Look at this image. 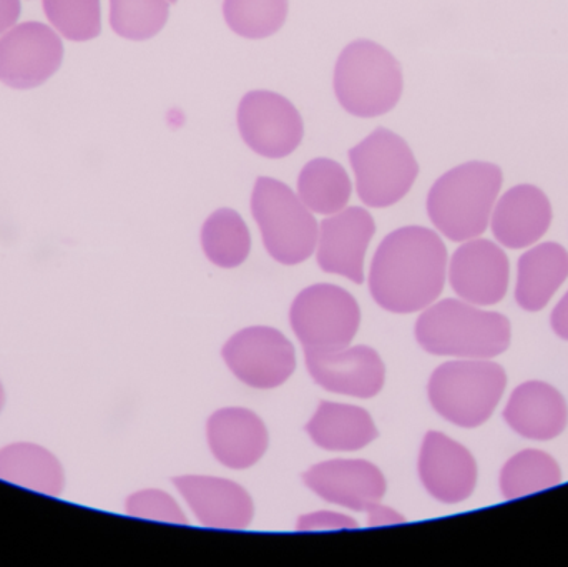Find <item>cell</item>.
Here are the masks:
<instances>
[{
  "label": "cell",
  "mask_w": 568,
  "mask_h": 567,
  "mask_svg": "<svg viewBox=\"0 0 568 567\" xmlns=\"http://www.w3.org/2000/svg\"><path fill=\"white\" fill-rule=\"evenodd\" d=\"M446 276L447 249L440 236L424 226H404L374 253L371 295L387 312H420L439 298Z\"/></svg>",
  "instance_id": "6da1fadb"
},
{
  "label": "cell",
  "mask_w": 568,
  "mask_h": 567,
  "mask_svg": "<svg viewBox=\"0 0 568 567\" xmlns=\"http://www.w3.org/2000/svg\"><path fill=\"white\" fill-rule=\"evenodd\" d=\"M503 182L496 163L467 162L449 170L427 195L430 222L453 242L477 239L489 226Z\"/></svg>",
  "instance_id": "7a4b0ae2"
},
{
  "label": "cell",
  "mask_w": 568,
  "mask_h": 567,
  "mask_svg": "<svg viewBox=\"0 0 568 567\" xmlns=\"http://www.w3.org/2000/svg\"><path fill=\"white\" fill-rule=\"evenodd\" d=\"M416 338L430 355L489 360L509 348L513 328L500 313L447 298L427 306L417 320Z\"/></svg>",
  "instance_id": "3957f363"
},
{
  "label": "cell",
  "mask_w": 568,
  "mask_h": 567,
  "mask_svg": "<svg viewBox=\"0 0 568 567\" xmlns=\"http://www.w3.org/2000/svg\"><path fill=\"white\" fill-rule=\"evenodd\" d=\"M403 89L400 63L379 43L361 39L341 52L334 69V93L351 115L374 119L390 112Z\"/></svg>",
  "instance_id": "277c9868"
},
{
  "label": "cell",
  "mask_w": 568,
  "mask_h": 567,
  "mask_svg": "<svg viewBox=\"0 0 568 567\" xmlns=\"http://www.w3.org/2000/svg\"><path fill=\"white\" fill-rule=\"evenodd\" d=\"M506 369L489 360L444 363L429 379L433 408L453 425L477 428L496 412L506 392Z\"/></svg>",
  "instance_id": "5b68a950"
},
{
  "label": "cell",
  "mask_w": 568,
  "mask_h": 567,
  "mask_svg": "<svg viewBox=\"0 0 568 567\" xmlns=\"http://www.w3.org/2000/svg\"><path fill=\"white\" fill-rule=\"evenodd\" d=\"M252 212L270 255L283 265L306 262L316 250L313 212L280 180L260 176L252 195Z\"/></svg>",
  "instance_id": "8992f818"
},
{
  "label": "cell",
  "mask_w": 568,
  "mask_h": 567,
  "mask_svg": "<svg viewBox=\"0 0 568 567\" xmlns=\"http://www.w3.org/2000/svg\"><path fill=\"white\" fill-rule=\"evenodd\" d=\"M356 190L364 205L386 209L413 189L419 163L406 140L387 129L374 130L349 150Z\"/></svg>",
  "instance_id": "52a82bcc"
},
{
  "label": "cell",
  "mask_w": 568,
  "mask_h": 567,
  "mask_svg": "<svg viewBox=\"0 0 568 567\" xmlns=\"http://www.w3.org/2000/svg\"><path fill=\"white\" fill-rule=\"evenodd\" d=\"M290 322L304 352H333L353 342L361 325V310L346 290L320 283L296 296Z\"/></svg>",
  "instance_id": "ba28073f"
},
{
  "label": "cell",
  "mask_w": 568,
  "mask_h": 567,
  "mask_svg": "<svg viewBox=\"0 0 568 567\" xmlns=\"http://www.w3.org/2000/svg\"><path fill=\"white\" fill-rule=\"evenodd\" d=\"M239 129L246 145L266 159H284L303 142V117L280 93L253 90L239 107Z\"/></svg>",
  "instance_id": "9c48e42d"
},
{
  "label": "cell",
  "mask_w": 568,
  "mask_h": 567,
  "mask_svg": "<svg viewBox=\"0 0 568 567\" xmlns=\"http://www.w3.org/2000/svg\"><path fill=\"white\" fill-rule=\"evenodd\" d=\"M60 33L40 22L13 26L0 37V82L27 90L45 83L62 65Z\"/></svg>",
  "instance_id": "30bf717a"
},
{
  "label": "cell",
  "mask_w": 568,
  "mask_h": 567,
  "mask_svg": "<svg viewBox=\"0 0 568 567\" xmlns=\"http://www.w3.org/2000/svg\"><path fill=\"white\" fill-rule=\"evenodd\" d=\"M223 358L240 382L258 389L282 386L296 368L294 346L270 326H252L233 335L223 346Z\"/></svg>",
  "instance_id": "8fae6325"
},
{
  "label": "cell",
  "mask_w": 568,
  "mask_h": 567,
  "mask_svg": "<svg viewBox=\"0 0 568 567\" xmlns=\"http://www.w3.org/2000/svg\"><path fill=\"white\" fill-rule=\"evenodd\" d=\"M376 232V223L361 206L341 210L327 216L317 233V265L326 273L364 282V256Z\"/></svg>",
  "instance_id": "7c38bea8"
},
{
  "label": "cell",
  "mask_w": 568,
  "mask_h": 567,
  "mask_svg": "<svg viewBox=\"0 0 568 567\" xmlns=\"http://www.w3.org/2000/svg\"><path fill=\"white\" fill-rule=\"evenodd\" d=\"M510 266L506 252L490 240H467L449 263L454 292L477 306L499 303L509 288Z\"/></svg>",
  "instance_id": "4fadbf2b"
},
{
  "label": "cell",
  "mask_w": 568,
  "mask_h": 567,
  "mask_svg": "<svg viewBox=\"0 0 568 567\" xmlns=\"http://www.w3.org/2000/svg\"><path fill=\"white\" fill-rule=\"evenodd\" d=\"M304 485L324 502L353 512L371 513L386 495L381 469L364 459H333L320 463L303 475Z\"/></svg>",
  "instance_id": "5bb4252c"
},
{
  "label": "cell",
  "mask_w": 568,
  "mask_h": 567,
  "mask_svg": "<svg viewBox=\"0 0 568 567\" xmlns=\"http://www.w3.org/2000/svg\"><path fill=\"white\" fill-rule=\"evenodd\" d=\"M310 375L321 388L354 398H373L383 389L386 366L369 346L304 352Z\"/></svg>",
  "instance_id": "9a60e30c"
},
{
  "label": "cell",
  "mask_w": 568,
  "mask_h": 567,
  "mask_svg": "<svg viewBox=\"0 0 568 567\" xmlns=\"http://www.w3.org/2000/svg\"><path fill=\"white\" fill-rule=\"evenodd\" d=\"M424 488L437 502H466L477 485V465L469 449L439 432H429L419 455Z\"/></svg>",
  "instance_id": "2e32d148"
},
{
  "label": "cell",
  "mask_w": 568,
  "mask_h": 567,
  "mask_svg": "<svg viewBox=\"0 0 568 567\" xmlns=\"http://www.w3.org/2000/svg\"><path fill=\"white\" fill-rule=\"evenodd\" d=\"M199 522L206 528H248L255 515L252 496L229 479L212 476H182L173 479Z\"/></svg>",
  "instance_id": "e0dca14e"
},
{
  "label": "cell",
  "mask_w": 568,
  "mask_h": 567,
  "mask_svg": "<svg viewBox=\"0 0 568 567\" xmlns=\"http://www.w3.org/2000/svg\"><path fill=\"white\" fill-rule=\"evenodd\" d=\"M552 223V205L539 186L523 183L507 190L494 205V236L507 249L520 250L539 242Z\"/></svg>",
  "instance_id": "ac0fdd59"
},
{
  "label": "cell",
  "mask_w": 568,
  "mask_h": 567,
  "mask_svg": "<svg viewBox=\"0 0 568 567\" xmlns=\"http://www.w3.org/2000/svg\"><path fill=\"white\" fill-rule=\"evenodd\" d=\"M206 433L210 449L226 468H250L268 449V429L250 409L225 408L213 413Z\"/></svg>",
  "instance_id": "d6986e66"
},
{
  "label": "cell",
  "mask_w": 568,
  "mask_h": 567,
  "mask_svg": "<svg viewBox=\"0 0 568 567\" xmlns=\"http://www.w3.org/2000/svg\"><path fill=\"white\" fill-rule=\"evenodd\" d=\"M504 419L524 438L549 442L566 429L567 402L549 383L527 382L514 389L504 409Z\"/></svg>",
  "instance_id": "ffe728a7"
},
{
  "label": "cell",
  "mask_w": 568,
  "mask_h": 567,
  "mask_svg": "<svg viewBox=\"0 0 568 567\" xmlns=\"http://www.w3.org/2000/svg\"><path fill=\"white\" fill-rule=\"evenodd\" d=\"M567 276L568 253L559 243H542L524 253L517 266L516 300L520 308H546Z\"/></svg>",
  "instance_id": "44dd1931"
},
{
  "label": "cell",
  "mask_w": 568,
  "mask_h": 567,
  "mask_svg": "<svg viewBox=\"0 0 568 567\" xmlns=\"http://www.w3.org/2000/svg\"><path fill=\"white\" fill-rule=\"evenodd\" d=\"M306 432L314 445L327 452H357L379 436L366 409L329 402L320 403Z\"/></svg>",
  "instance_id": "7402d4cb"
},
{
  "label": "cell",
  "mask_w": 568,
  "mask_h": 567,
  "mask_svg": "<svg viewBox=\"0 0 568 567\" xmlns=\"http://www.w3.org/2000/svg\"><path fill=\"white\" fill-rule=\"evenodd\" d=\"M0 479L53 498L62 495L65 486L59 459L33 443H13L0 449Z\"/></svg>",
  "instance_id": "603a6c76"
},
{
  "label": "cell",
  "mask_w": 568,
  "mask_h": 567,
  "mask_svg": "<svg viewBox=\"0 0 568 567\" xmlns=\"http://www.w3.org/2000/svg\"><path fill=\"white\" fill-rule=\"evenodd\" d=\"M349 175L343 165L331 159H314L304 165L297 179V196L313 213L334 215L349 203Z\"/></svg>",
  "instance_id": "cb8c5ba5"
},
{
  "label": "cell",
  "mask_w": 568,
  "mask_h": 567,
  "mask_svg": "<svg viewBox=\"0 0 568 567\" xmlns=\"http://www.w3.org/2000/svg\"><path fill=\"white\" fill-rule=\"evenodd\" d=\"M202 246L210 262L222 269H235L248 259L252 236L239 212L222 209L212 213L203 225Z\"/></svg>",
  "instance_id": "d4e9b609"
},
{
  "label": "cell",
  "mask_w": 568,
  "mask_h": 567,
  "mask_svg": "<svg viewBox=\"0 0 568 567\" xmlns=\"http://www.w3.org/2000/svg\"><path fill=\"white\" fill-rule=\"evenodd\" d=\"M562 482L559 463L539 449H526L506 463L500 473V492L506 499L546 492Z\"/></svg>",
  "instance_id": "484cf974"
},
{
  "label": "cell",
  "mask_w": 568,
  "mask_h": 567,
  "mask_svg": "<svg viewBox=\"0 0 568 567\" xmlns=\"http://www.w3.org/2000/svg\"><path fill=\"white\" fill-rule=\"evenodd\" d=\"M290 0H225L223 16L233 32L245 39L275 36L286 22Z\"/></svg>",
  "instance_id": "4316f807"
},
{
  "label": "cell",
  "mask_w": 568,
  "mask_h": 567,
  "mask_svg": "<svg viewBox=\"0 0 568 567\" xmlns=\"http://www.w3.org/2000/svg\"><path fill=\"white\" fill-rule=\"evenodd\" d=\"M169 0H110V26L123 39H152L169 22Z\"/></svg>",
  "instance_id": "83f0119b"
},
{
  "label": "cell",
  "mask_w": 568,
  "mask_h": 567,
  "mask_svg": "<svg viewBox=\"0 0 568 567\" xmlns=\"http://www.w3.org/2000/svg\"><path fill=\"white\" fill-rule=\"evenodd\" d=\"M43 10L53 29L72 42L95 39L102 30L100 0H43Z\"/></svg>",
  "instance_id": "f1b7e54d"
},
{
  "label": "cell",
  "mask_w": 568,
  "mask_h": 567,
  "mask_svg": "<svg viewBox=\"0 0 568 567\" xmlns=\"http://www.w3.org/2000/svg\"><path fill=\"white\" fill-rule=\"evenodd\" d=\"M126 513L133 518L152 519V522L173 523V525H186L175 499L159 489H145L135 493L126 499Z\"/></svg>",
  "instance_id": "f546056e"
},
{
  "label": "cell",
  "mask_w": 568,
  "mask_h": 567,
  "mask_svg": "<svg viewBox=\"0 0 568 567\" xmlns=\"http://www.w3.org/2000/svg\"><path fill=\"white\" fill-rule=\"evenodd\" d=\"M297 531H321V529H347L357 528L354 519L336 513L321 512L314 515H306L297 522Z\"/></svg>",
  "instance_id": "4dcf8cb0"
},
{
  "label": "cell",
  "mask_w": 568,
  "mask_h": 567,
  "mask_svg": "<svg viewBox=\"0 0 568 567\" xmlns=\"http://www.w3.org/2000/svg\"><path fill=\"white\" fill-rule=\"evenodd\" d=\"M20 17V0H0V37L16 26Z\"/></svg>",
  "instance_id": "1f68e13d"
},
{
  "label": "cell",
  "mask_w": 568,
  "mask_h": 567,
  "mask_svg": "<svg viewBox=\"0 0 568 567\" xmlns=\"http://www.w3.org/2000/svg\"><path fill=\"white\" fill-rule=\"evenodd\" d=\"M550 323H552V330L556 332V335H559L560 338L567 340L568 342V292L564 295V298L557 303L556 308H554Z\"/></svg>",
  "instance_id": "d6a6232c"
},
{
  "label": "cell",
  "mask_w": 568,
  "mask_h": 567,
  "mask_svg": "<svg viewBox=\"0 0 568 567\" xmlns=\"http://www.w3.org/2000/svg\"><path fill=\"white\" fill-rule=\"evenodd\" d=\"M367 515H369L371 526L394 525V523L404 522L403 516L397 515L396 512L383 505L377 506V508H374L373 512L367 513Z\"/></svg>",
  "instance_id": "836d02e7"
},
{
  "label": "cell",
  "mask_w": 568,
  "mask_h": 567,
  "mask_svg": "<svg viewBox=\"0 0 568 567\" xmlns=\"http://www.w3.org/2000/svg\"><path fill=\"white\" fill-rule=\"evenodd\" d=\"M3 403H6V392H3L2 383H0V412H2Z\"/></svg>",
  "instance_id": "e575fe53"
},
{
  "label": "cell",
  "mask_w": 568,
  "mask_h": 567,
  "mask_svg": "<svg viewBox=\"0 0 568 567\" xmlns=\"http://www.w3.org/2000/svg\"><path fill=\"white\" fill-rule=\"evenodd\" d=\"M170 3L179 2V0H169Z\"/></svg>",
  "instance_id": "d590c367"
}]
</instances>
